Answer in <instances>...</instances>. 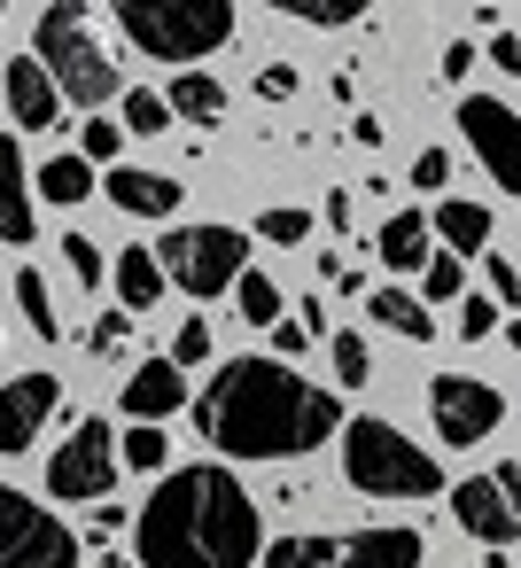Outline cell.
<instances>
[{"mask_svg": "<svg viewBox=\"0 0 521 568\" xmlns=\"http://www.w3.org/2000/svg\"><path fill=\"white\" fill-rule=\"evenodd\" d=\"M102 195L118 203V219H172V211H180V180L141 172V164H118V172L102 180Z\"/></svg>", "mask_w": 521, "mask_h": 568, "instance_id": "15", "label": "cell"}, {"mask_svg": "<svg viewBox=\"0 0 521 568\" xmlns=\"http://www.w3.org/2000/svg\"><path fill=\"white\" fill-rule=\"evenodd\" d=\"M374 257H381L389 273H420V265L436 257V250H428V219H420V211H397V219L374 234Z\"/></svg>", "mask_w": 521, "mask_h": 568, "instance_id": "18", "label": "cell"}, {"mask_svg": "<svg viewBox=\"0 0 521 568\" xmlns=\"http://www.w3.org/2000/svg\"><path fill=\"white\" fill-rule=\"evenodd\" d=\"M443 180H451V156L443 149H420L412 156V187H443Z\"/></svg>", "mask_w": 521, "mask_h": 568, "instance_id": "39", "label": "cell"}, {"mask_svg": "<svg viewBox=\"0 0 521 568\" xmlns=\"http://www.w3.org/2000/svg\"><path fill=\"white\" fill-rule=\"evenodd\" d=\"M280 17H296V24H358L366 9L358 0H273Z\"/></svg>", "mask_w": 521, "mask_h": 568, "instance_id": "29", "label": "cell"}, {"mask_svg": "<svg viewBox=\"0 0 521 568\" xmlns=\"http://www.w3.org/2000/svg\"><path fill=\"white\" fill-rule=\"evenodd\" d=\"M125 133H141V141H156V133H172V110H164V94H149V87H125V118H118Z\"/></svg>", "mask_w": 521, "mask_h": 568, "instance_id": "26", "label": "cell"}, {"mask_svg": "<svg viewBox=\"0 0 521 568\" xmlns=\"http://www.w3.org/2000/svg\"><path fill=\"white\" fill-rule=\"evenodd\" d=\"M257 234H265V242H311V211H265Z\"/></svg>", "mask_w": 521, "mask_h": 568, "instance_id": "33", "label": "cell"}, {"mask_svg": "<svg viewBox=\"0 0 521 568\" xmlns=\"http://www.w3.org/2000/svg\"><path fill=\"white\" fill-rule=\"evenodd\" d=\"M55 405H63V382H55V374H17V382H0V452H32Z\"/></svg>", "mask_w": 521, "mask_h": 568, "instance_id": "13", "label": "cell"}, {"mask_svg": "<svg viewBox=\"0 0 521 568\" xmlns=\"http://www.w3.org/2000/svg\"><path fill=\"white\" fill-rule=\"evenodd\" d=\"M180 405H187V374H180L172 358H149V366L125 374V413H133V428H156V420L180 413Z\"/></svg>", "mask_w": 521, "mask_h": 568, "instance_id": "14", "label": "cell"}, {"mask_svg": "<svg viewBox=\"0 0 521 568\" xmlns=\"http://www.w3.org/2000/svg\"><path fill=\"white\" fill-rule=\"evenodd\" d=\"M234 312H242L249 327H280V288H273V273L249 265V273L234 281Z\"/></svg>", "mask_w": 521, "mask_h": 568, "instance_id": "25", "label": "cell"}, {"mask_svg": "<svg viewBox=\"0 0 521 568\" xmlns=\"http://www.w3.org/2000/svg\"><path fill=\"white\" fill-rule=\"evenodd\" d=\"M195 428L226 459H304L343 436V397L311 389L280 358H226L195 397Z\"/></svg>", "mask_w": 521, "mask_h": 568, "instance_id": "1", "label": "cell"}, {"mask_svg": "<svg viewBox=\"0 0 521 568\" xmlns=\"http://www.w3.org/2000/svg\"><path fill=\"white\" fill-rule=\"evenodd\" d=\"M451 514H459V529H467V537H482L490 552H505V545L521 537V467H513V459H498L490 475L451 483Z\"/></svg>", "mask_w": 521, "mask_h": 568, "instance_id": "9", "label": "cell"}, {"mask_svg": "<svg viewBox=\"0 0 521 568\" xmlns=\"http://www.w3.org/2000/svg\"><path fill=\"white\" fill-rule=\"evenodd\" d=\"M505 343H513V351H521V320H513V327H505Z\"/></svg>", "mask_w": 521, "mask_h": 568, "instance_id": "45", "label": "cell"}, {"mask_svg": "<svg viewBox=\"0 0 521 568\" xmlns=\"http://www.w3.org/2000/svg\"><path fill=\"white\" fill-rule=\"evenodd\" d=\"M17 304H24V327L40 335V343H63V320H55V296H48V273H17Z\"/></svg>", "mask_w": 521, "mask_h": 568, "instance_id": "24", "label": "cell"}, {"mask_svg": "<svg viewBox=\"0 0 521 568\" xmlns=\"http://www.w3.org/2000/svg\"><path fill=\"white\" fill-rule=\"evenodd\" d=\"M420 288H428V304H451V296L467 288V273H459V257H451V250H436V257L420 265Z\"/></svg>", "mask_w": 521, "mask_h": 568, "instance_id": "31", "label": "cell"}, {"mask_svg": "<svg viewBox=\"0 0 521 568\" xmlns=\"http://www.w3.org/2000/svg\"><path fill=\"white\" fill-rule=\"evenodd\" d=\"M55 211H71V203H86V195H102V180H94V164L79 156V149H63V156H48L40 164V180H32Z\"/></svg>", "mask_w": 521, "mask_h": 568, "instance_id": "20", "label": "cell"}, {"mask_svg": "<svg viewBox=\"0 0 521 568\" xmlns=\"http://www.w3.org/2000/svg\"><path fill=\"white\" fill-rule=\"evenodd\" d=\"M436 71H443V79H467V71H474V48H467V40H451V48H443V63H436Z\"/></svg>", "mask_w": 521, "mask_h": 568, "instance_id": "42", "label": "cell"}, {"mask_svg": "<svg viewBox=\"0 0 521 568\" xmlns=\"http://www.w3.org/2000/svg\"><path fill=\"white\" fill-rule=\"evenodd\" d=\"M0 87H9V118H17L24 133H48V125L63 118V94L48 87V71H40L32 55H17V63H9V79H0Z\"/></svg>", "mask_w": 521, "mask_h": 568, "instance_id": "17", "label": "cell"}, {"mask_svg": "<svg viewBox=\"0 0 521 568\" xmlns=\"http://www.w3.org/2000/svg\"><path fill=\"white\" fill-rule=\"evenodd\" d=\"M40 234V211H32V172H24V149L0 133V242H32Z\"/></svg>", "mask_w": 521, "mask_h": 568, "instance_id": "16", "label": "cell"}, {"mask_svg": "<svg viewBox=\"0 0 521 568\" xmlns=\"http://www.w3.org/2000/svg\"><path fill=\"white\" fill-rule=\"evenodd\" d=\"M381 133H389L381 118H350V141H358V149H381Z\"/></svg>", "mask_w": 521, "mask_h": 568, "instance_id": "43", "label": "cell"}, {"mask_svg": "<svg viewBox=\"0 0 521 568\" xmlns=\"http://www.w3.org/2000/svg\"><path fill=\"white\" fill-rule=\"evenodd\" d=\"M482 273H490V288H482V296H490V304H498V312H505V304H521V273H513V265H505V257H490V265H482Z\"/></svg>", "mask_w": 521, "mask_h": 568, "instance_id": "35", "label": "cell"}, {"mask_svg": "<svg viewBox=\"0 0 521 568\" xmlns=\"http://www.w3.org/2000/svg\"><path fill=\"white\" fill-rule=\"evenodd\" d=\"M459 133H467V149L482 156V172H490L505 195H521V110H505L498 94H467V102H459Z\"/></svg>", "mask_w": 521, "mask_h": 568, "instance_id": "12", "label": "cell"}, {"mask_svg": "<svg viewBox=\"0 0 521 568\" xmlns=\"http://www.w3.org/2000/svg\"><path fill=\"white\" fill-rule=\"evenodd\" d=\"M482 568H513V560H505V552H490V560H482Z\"/></svg>", "mask_w": 521, "mask_h": 568, "instance_id": "46", "label": "cell"}, {"mask_svg": "<svg viewBox=\"0 0 521 568\" xmlns=\"http://www.w3.org/2000/svg\"><path fill=\"white\" fill-rule=\"evenodd\" d=\"M0 568H79L71 521L24 498L17 483H0Z\"/></svg>", "mask_w": 521, "mask_h": 568, "instance_id": "8", "label": "cell"}, {"mask_svg": "<svg viewBox=\"0 0 521 568\" xmlns=\"http://www.w3.org/2000/svg\"><path fill=\"white\" fill-rule=\"evenodd\" d=\"M110 17L156 63H203V55H218L234 40L226 0H110Z\"/></svg>", "mask_w": 521, "mask_h": 568, "instance_id": "5", "label": "cell"}, {"mask_svg": "<svg viewBox=\"0 0 521 568\" xmlns=\"http://www.w3.org/2000/svg\"><path fill=\"white\" fill-rule=\"evenodd\" d=\"M32 63H40L48 87L71 94L79 110H102V102L118 94V55L102 48L86 0H48V9H40V24H32Z\"/></svg>", "mask_w": 521, "mask_h": 568, "instance_id": "3", "label": "cell"}, {"mask_svg": "<svg viewBox=\"0 0 521 568\" xmlns=\"http://www.w3.org/2000/svg\"><path fill=\"white\" fill-rule=\"evenodd\" d=\"M125 335H133V312H102V320H94V335H86V351H102V358H110Z\"/></svg>", "mask_w": 521, "mask_h": 568, "instance_id": "37", "label": "cell"}, {"mask_svg": "<svg viewBox=\"0 0 521 568\" xmlns=\"http://www.w3.org/2000/svg\"><path fill=\"white\" fill-rule=\"evenodd\" d=\"M102 568H141V560H125V552H110V560H102Z\"/></svg>", "mask_w": 521, "mask_h": 568, "instance_id": "44", "label": "cell"}, {"mask_svg": "<svg viewBox=\"0 0 521 568\" xmlns=\"http://www.w3.org/2000/svg\"><path fill=\"white\" fill-rule=\"evenodd\" d=\"M374 327H389V335H405V343H428V335H436V312H428L420 296H405V288H374Z\"/></svg>", "mask_w": 521, "mask_h": 568, "instance_id": "22", "label": "cell"}, {"mask_svg": "<svg viewBox=\"0 0 521 568\" xmlns=\"http://www.w3.org/2000/svg\"><path fill=\"white\" fill-rule=\"evenodd\" d=\"M490 63H498L505 79H521V32H498V40H490Z\"/></svg>", "mask_w": 521, "mask_h": 568, "instance_id": "41", "label": "cell"}, {"mask_svg": "<svg viewBox=\"0 0 521 568\" xmlns=\"http://www.w3.org/2000/svg\"><path fill=\"white\" fill-rule=\"evenodd\" d=\"M118 149H125V125H118V118H86L79 156H86V164H118Z\"/></svg>", "mask_w": 521, "mask_h": 568, "instance_id": "30", "label": "cell"}, {"mask_svg": "<svg viewBox=\"0 0 521 568\" xmlns=\"http://www.w3.org/2000/svg\"><path fill=\"white\" fill-rule=\"evenodd\" d=\"M436 234H443V250H482L490 242V211L482 203H436Z\"/></svg>", "mask_w": 521, "mask_h": 568, "instance_id": "23", "label": "cell"}, {"mask_svg": "<svg viewBox=\"0 0 521 568\" xmlns=\"http://www.w3.org/2000/svg\"><path fill=\"white\" fill-rule=\"evenodd\" d=\"M164 459H172V444H164L156 428H133V436H125V467H149V475H156Z\"/></svg>", "mask_w": 521, "mask_h": 568, "instance_id": "34", "label": "cell"}, {"mask_svg": "<svg viewBox=\"0 0 521 568\" xmlns=\"http://www.w3.org/2000/svg\"><path fill=\"white\" fill-rule=\"evenodd\" d=\"M327 351H335V382H343V389H366V382H374V351H366V335L343 327Z\"/></svg>", "mask_w": 521, "mask_h": 568, "instance_id": "27", "label": "cell"}, {"mask_svg": "<svg viewBox=\"0 0 521 568\" xmlns=\"http://www.w3.org/2000/svg\"><path fill=\"white\" fill-rule=\"evenodd\" d=\"M343 475L366 498H436L443 490L436 452H420L397 420H374V413L343 420Z\"/></svg>", "mask_w": 521, "mask_h": 568, "instance_id": "4", "label": "cell"}, {"mask_svg": "<svg viewBox=\"0 0 521 568\" xmlns=\"http://www.w3.org/2000/svg\"><path fill=\"white\" fill-rule=\"evenodd\" d=\"M63 265H71V281H79V288H102V281H110V265H102V242H94V234H63Z\"/></svg>", "mask_w": 521, "mask_h": 568, "instance_id": "28", "label": "cell"}, {"mask_svg": "<svg viewBox=\"0 0 521 568\" xmlns=\"http://www.w3.org/2000/svg\"><path fill=\"white\" fill-rule=\"evenodd\" d=\"M490 327H498V304H490V296H467V304H459V335H467V343H482Z\"/></svg>", "mask_w": 521, "mask_h": 568, "instance_id": "36", "label": "cell"}, {"mask_svg": "<svg viewBox=\"0 0 521 568\" xmlns=\"http://www.w3.org/2000/svg\"><path fill=\"white\" fill-rule=\"evenodd\" d=\"M265 568H420V529H327L265 545Z\"/></svg>", "mask_w": 521, "mask_h": 568, "instance_id": "7", "label": "cell"}, {"mask_svg": "<svg viewBox=\"0 0 521 568\" xmlns=\"http://www.w3.org/2000/svg\"><path fill=\"white\" fill-rule=\"evenodd\" d=\"M257 552H265V521L234 467H172L133 521L141 568H249Z\"/></svg>", "mask_w": 521, "mask_h": 568, "instance_id": "2", "label": "cell"}, {"mask_svg": "<svg viewBox=\"0 0 521 568\" xmlns=\"http://www.w3.org/2000/svg\"><path fill=\"white\" fill-rule=\"evenodd\" d=\"M304 351H311V327H304V320H280V327H273V358H280V366H296Z\"/></svg>", "mask_w": 521, "mask_h": 568, "instance_id": "38", "label": "cell"}, {"mask_svg": "<svg viewBox=\"0 0 521 568\" xmlns=\"http://www.w3.org/2000/svg\"><path fill=\"white\" fill-rule=\"evenodd\" d=\"M164 110L187 118V125H218V118H226V87H218L211 71H180V79L164 87Z\"/></svg>", "mask_w": 521, "mask_h": 568, "instance_id": "19", "label": "cell"}, {"mask_svg": "<svg viewBox=\"0 0 521 568\" xmlns=\"http://www.w3.org/2000/svg\"><path fill=\"white\" fill-rule=\"evenodd\" d=\"M257 94H265V102H288V94H296V71H288V63L257 71Z\"/></svg>", "mask_w": 521, "mask_h": 568, "instance_id": "40", "label": "cell"}, {"mask_svg": "<svg viewBox=\"0 0 521 568\" xmlns=\"http://www.w3.org/2000/svg\"><path fill=\"white\" fill-rule=\"evenodd\" d=\"M203 358H211V327L187 312V320H180V335H172V366L187 374V366H203Z\"/></svg>", "mask_w": 521, "mask_h": 568, "instance_id": "32", "label": "cell"}, {"mask_svg": "<svg viewBox=\"0 0 521 568\" xmlns=\"http://www.w3.org/2000/svg\"><path fill=\"white\" fill-rule=\"evenodd\" d=\"M149 250L164 265V288H187V296H226L249 273V234H234V226H172Z\"/></svg>", "mask_w": 521, "mask_h": 568, "instance_id": "6", "label": "cell"}, {"mask_svg": "<svg viewBox=\"0 0 521 568\" xmlns=\"http://www.w3.org/2000/svg\"><path fill=\"white\" fill-rule=\"evenodd\" d=\"M498 413H505V397L490 382H474V374H436L428 382V420H436V436L451 452H474L498 428Z\"/></svg>", "mask_w": 521, "mask_h": 568, "instance_id": "11", "label": "cell"}, {"mask_svg": "<svg viewBox=\"0 0 521 568\" xmlns=\"http://www.w3.org/2000/svg\"><path fill=\"white\" fill-rule=\"evenodd\" d=\"M110 281H118V312H149V304L164 296V265H156V250H125Z\"/></svg>", "mask_w": 521, "mask_h": 568, "instance_id": "21", "label": "cell"}, {"mask_svg": "<svg viewBox=\"0 0 521 568\" xmlns=\"http://www.w3.org/2000/svg\"><path fill=\"white\" fill-rule=\"evenodd\" d=\"M110 483H118V436L110 420H79L48 459V498H110Z\"/></svg>", "mask_w": 521, "mask_h": 568, "instance_id": "10", "label": "cell"}]
</instances>
